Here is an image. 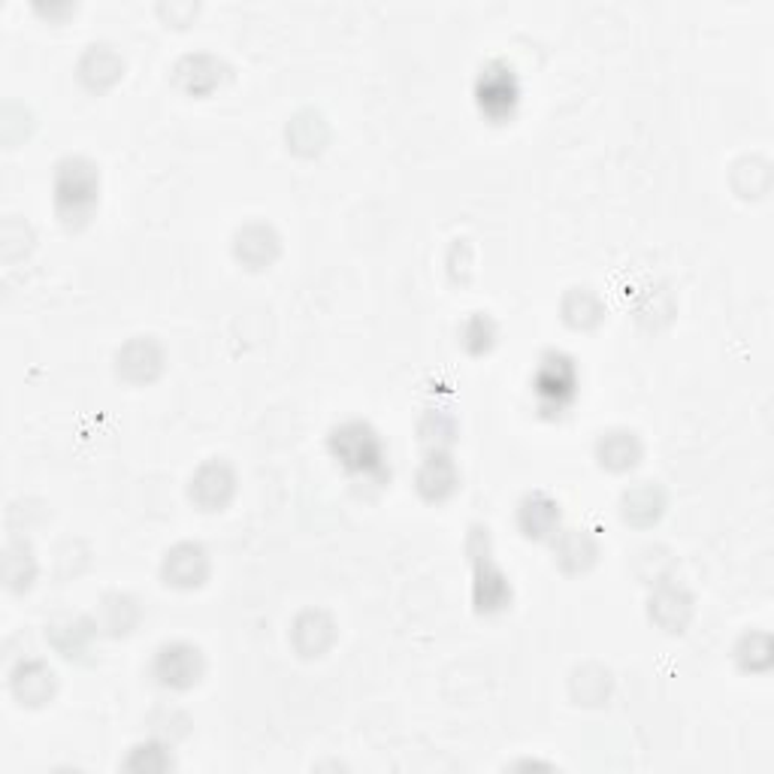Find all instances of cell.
<instances>
[{
    "label": "cell",
    "instance_id": "cell-16",
    "mask_svg": "<svg viewBox=\"0 0 774 774\" xmlns=\"http://www.w3.org/2000/svg\"><path fill=\"white\" fill-rule=\"evenodd\" d=\"M690 612H693V602L678 587L659 590L657 596L650 600V617L669 633H681L687 621H690Z\"/></svg>",
    "mask_w": 774,
    "mask_h": 774
},
{
    "label": "cell",
    "instance_id": "cell-22",
    "mask_svg": "<svg viewBox=\"0 0 774 774\" xmlns=\"http://www.w3.org/2000/svg\"><path fill=\"white\" fill-rule=\"evenodd\" d=\"M735 657H739L741 669L765 671L772 666V642H768V636H763V633H751V636L741 638Z\"/></svg>",
    "mask_w": 774,
    "mask_h": 774
},
{
    "label": "cell",
    "instance_id": "cell-19",
    "mask_svg": "<svg viewBox=\"0 0 774 774\" xmlns=\"http://www.w3.org/2000/svg\"><path fill=\"white\" fill-rule=\"evenodd\" d=\"M176 79L179 85L191 94H206L219 85V61L209 59V55H191L179 67H176Z\"/></svg>",
    "mask_w": 774,
    "mask_h": 774
},
{
    "label": "cell",
    "instance_id": "cell-1",
    "mask_svg": "<svg viewBox=\"0 0 774 774\" xmlns=\"http://www.w3.org/2000/svg\"><path fill=\"white\" fill-rule=\"evenodd\" d=\"M330 454L336 463L363 481H384L388 475V452L379 433L363 421H348L330 433Z\"/></svg>",
    "mask_w": 774,
    "mask_h": 774
},
{
    "label": "cell",
    "instance_id": "cell-8",
    "mask_svg": "<svg viewBox=\"0 0 774 774\" xmlns=\"http://www.w3.org/2000/svg\"><path fill=\"white\" fill-rule=\"evenodd\" d=\"M118 375H125L128 382H151L163 367L161 346L151 336H139L130 339L128 346L118 351Z\"/></svg>",
    "mask_w": 774,
    "mask_h": 774
},
{
    "label": "cell",
    "instance_id": "cell-11",
    "mask_svg": "<svg viewBox=\"0 0 774 774\" xmlns=\"http://www.w3.org/2000/svg\"><path fill=\"white\" fill-rule=\"evenodd\" d=\"M12 693L22 706H43L55 693V671L43 662H22L12 671Z\"/></svg>",
    "mask_w": 774,
    "mask_h": 774
},
{
    "label": "cell",
    "instance_id": "cell-15",
    "mask_svg": "<svg viewBox=\"0 0 774 774\" xmlns=\"http://www.w3.org/2000/svg\"><path fill=\"white\" fill-rule=\"evenodd\" d=\"M121 70H125V64H121V59H118L113 49L92 46L85 52V59H82L79 76L88 88L104 92V88H109V85L121 76Z\"/></svg>",
    "mask_w": 774,
    "mask_h": 774
},
{
    "label": "cell",
    "instance_id": "cell-3",
    "mask_svg": "<svg viewBox=\"0 0 774 774\" xmlns=\"http://www.w3.org/2000/svg\"><path fill=\"white\" fill-rule=\"evenodd\" d=\"M469 554L475 566V608L481 614L502 612L511 602V584L490 556V536L475 527L469 536Z\"/></svg>",
    "mask_w": 774,
    "mask_h": 774
},
{
    "label": "cell",
    "instance_id": "cell-10",
    "mask_svg": "<svg viewBox=\"0 0 774 774\" xmlns=\"http://www.w3.org/2000/svg\"><path fill=\"white\" fill-rule=\"evenodd\" d=\"M457 481H460V475H457V466H454L452 457L439 452V448H433L427 454L424 466H421V473H417L421 497L430 499V502H442V499H448L457 490Z\"/></svg>",
    "mask_w": 774,
    "mask_h": 774
},
{
    "label": "cell",
    "instance_id": "cell-18",
    "mask_svg": "<svg viewBox=\"0 0 774 774\" xmlns=\"http://www.w3.org/2000/svg\"><path fill=\"white\" fill-rule=\"evenodd\" d=\"M556 563L566 569V572H584L587 566H593L596 560V544L590 539L587 532L569 530L563 532L554 544Z\"/></svg>",
    "mask_w": 774,
    "mask_h": 774
},
{
    "label": "cell",
    "instance_id": "cell-23",
    "mask_svg": "<svg viewBox=\"0 0 774 774\" xmlns=\"http://www.w3.org/2000/svg\"><path fill=\"white\" fill-rule=\"evenodd\" d=\"M297 121H300L303 134H297V130H288V139L290 146H294V151H303V155H315V151L324 149V142H327V128H324L321 116H315V113H303V116H297Z\"/></svg>",
    "mask_w": 774,
    "mask_h": 774
},
{
    "label": "cell",
    "instance_id": "cell-13",
    "mask_svg": "<svg viewBox=\"0 0 774 774\" xmlns=\"http://www.w3.org/2000/svg\"><path fill=\"white\" fill-rule=\"evenodd\" d=\"M278 255V236L273 227L266 224H248L245 231L236 233V257L248 264L252 269L273 264V257Z\"/></svg>",
    "mask_w": 774,
    "mask_h": 774
},
{
    "label": "cell",
    "instance_id": "cell-6",
    "mask_svg": "<svg viewBox=\"0 0 774 774\" xmlns=\"http://www.w3.org/2000/svg\"><path fill=\"white\" fill-rule=\"evenodd\" d=\"M200 675H203V654L194 645L173 642V645H163L155 657V678L170 690L194 687Z\"/></svg>",
    "mask_w": 774,
    "mask_h": 774
},
{
    "label": "cell",
    "instance_id": "cell-2",
    "mask_svg": "<svg viewBox=\"0 0 774 774\" xmlns=\"http://www.w3.org/2000/svg\"><path fill=\"white\" fill-rule=\"evenodd\" d=\"M100 200V173L85 158H64L55 173V206L67 227H82Z\"/></svg>",
    "mask_w": 774,
    "mask_h": 774
},
{
    "label": "cell",
    "instance_id": "cell-7",
    "mask_svg": "<svg viewBox=\"0 0 774 774\" xmlns=\"http://www.w3.org/2000/svg\"><path fill=\"white\" fill-rule=\"evenodd\" d=\"M233 485H236V478H233L231 466L221 460H209L191 478V499L200 509L219 511L233 497Z\"/></svg>",
    "mask_w": 774,
    "mask_h": 774
},
{
    "label": "cell",
    "instance_id": "cell-17",
    "mask_svg": "<svg viewBox=\"0 0 774 774\" xmlns=\"http://www.w3.org/2000/svg\"><path fill=\"white\" fill-rule=\"evenodd\" d=\"M662 509H666V497H662V490H659L657 485H650V481H642V485L633 487L624 497V518L629 520V523H636V527L654 523V520L662 515Z\"/></svg>",
    "mask_w": 774,
    "mask_h": 774
},
{
    "label": "cell",
    "instance_id": "cell-12",
    "mask_svg": "<svg viewBox=\"0 0 774 774\" xmlns=\"http://www.w3.org/2000/svg\"><path fill=\"white\" fill-rule=\"evenodd\" d=\"M518 523L527 539H548L560 527V506L544 494H530L520 502Z\"/></svg>",
    "mask_w": 774,
    "mask_h": 774
},
{
    "label": "cell",
    "instance_id": "cell-14",
    "mask_svg": "<svg viewBox=\"0 0 774 774\" xmlns=\"http://www.w3.org/2000/svg\"><path fill=\"white\" fill-rule=\"evenodd\" d=\"M596 454H600L602 466H608L612 473H624L629 466H636L642 457V442L636 439V433L612 430V433H602Z\"/></svg>",
    "mask_w": 774,
    "mask_h": 774
},
{
    "label": "cell",
    "instance_id": "cell-9",
    "mask_svg": "<svg viewBox=\"0 0 774 774\" xmlns=\"http://www.w3.org/2000/svg\"><path fill=\"white\" fill-rule=\"evenodd\" d=\"M209 560L206 551L200 544H176L173 551L167 554V560H163V579H167V584H173V587H197V584H203Z\"/></svg>",
    "mask_w": 774,
    "mask_h": 774
},
{
    "label": "cell",
    "instance_id": "cell-24",
    "mask_svg": "<svg viewBox=\"0 0 774 774\" xmlns=\"http://www.w3.org/2000/svg\"><path fill=\"white\" fill-rule=\"evenodd\" d=\"M463 346L469 348L473 354H485V351H490L494 348V342H497V327H494V321L487 318V315L475 312L469 321L463 324Z\"/></svg>",
    "mask_w": 774,
    "mask_h": 774
},
{
    "label": "cell",
    "instance_id": "cell-5",
    "mask_svg": "<svg viewBox=\"0 0 774 774\" xmlns=\"http://www.w3.org/2000/svg\"><path fill=\"white\" fill-rule=\"evenodd\" d=\"M475 100H478V109L490 121H506V118L515 116L520 100V85L515 70L509 64H502V61L487 64L478 82H475Z\"/></svg>",
    "mask_w": 774,
    "mask_h": 774
},
{
    "label": "cell",
    "instance_id": "cell-20",
    "mask_svg": "<svg viewBox=\"0 0 774 774\" xmlns=\"http://www.w3.org/2000/svg\"><path fill=\"white\" fill-rule=\"evenodd\" d=\"M563 318H566L572 327L587 330V327H593V324H600L602 306L587 288H575L566 297V303H563Z\"/></svg>",
    "mask_w": 774,
    "mask_h": 774
},
{
    "label": "cell",
    "instance_id": "cell-21",
    "mask_svg": "<svg viewBox=\"0 0 774 774\" xmlns=\"http://www.w3.org/2000/svg\"><path fill=\"white\" fill-rule=\"evenodd\" d=\"M306 638H315V657L318 654H324L327 647H330V642H333V624H330V617L321 612H306L297 621V626H294V645L300 647Z\"/></svg>",
    "mask_w": 774,
    "mask_h": 774
},
{
    "label": "cell",
    "instance_id": "cell-4",
    "mask_svg": "<svg viewBox=\"0 0 774 774\" xmlns=\"http://www.w3.org/2000/svg\"><path fill=\"white\" fill-rule=\"evenodd\" d=\"M575 388H579V370H575L572 358L560 354V351H548L539 360V370H536V379H532L539 409L551 412V415L554 412L560 415L575 400Z\"/></svg>",
    "mask_w": 774,
    "mask_h": 774
}]
</instances>
